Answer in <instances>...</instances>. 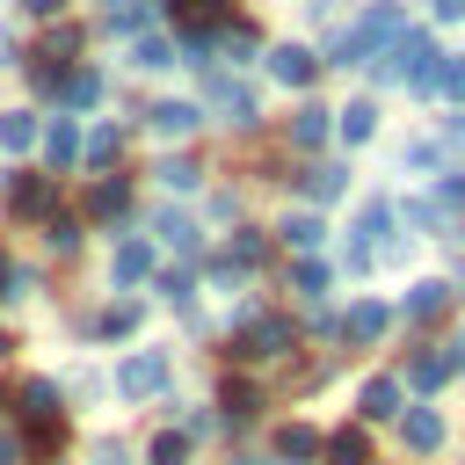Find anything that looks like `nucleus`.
<instances>
[{
    "label": "nucleus",
    "instance_id": "19",
    "mask_svg": "<svg viewBox=\"0 0 465 465\" xmlns=\"http://www.w3.org/2000/svg\"><path fill=\"white\" fill-rule=\"evenodd\" d=\"M371 131H378V102L363 94V102H349V109H341V138H349V145H363Z\"/></svg>",
    "mask_w": 465,
    "mask_h": 465
},
{
    "label": "nucleus",
    "instance_id": "22",
    "mask_svg": "<svg viewBox=\"0 0 465 465\" xmlns=\"http://www.w3.org/2000/svg\"><path fill=\"white\" fill-rule=\"evenodd\" d=\"M385 414H400V385L392 378H371L363 385V421H385Z\"/></svg>",
    "mask_w": 465,
    "mask_h": 465
},
{
    "label": "nucleus",
    "instance_id": "15",
    "mask_svg": "<svg viewBox=\"0 0 465 465\" xmlns=\"http://www.w3.org/2000/svg\"><path fill=\"white\" fill-rule=\"evenodd\" d=\"M334 131V109H320V102H305L298 116H291V145H320Z\"/></svg>",
    "mask_w": 465,
    "mask_h": 465
},
{
    "label": "nucleus",
    "instance_id": "37",
    "mask_svg": "<svg viewBox=\"0 0 465 465\" xmlns=\"http://www.w3.org/2000/svg\"><path fill=\"white\" fill-rule=\"evenodd\" d=\"M225 51H232V58H254V29L232 22V29H225Z\"/></svg>",
    "mask_w": 465,
    "mask_h": 465
},
{
    "label": "nucleus",
    "instance_id": "34",
    "mask_svg": "<svg viewBox=\"0 0 465 465\" xmlns=\"http://www.w3.org/2000/svg\"><path fill=\"white\" fill-rule=\"evenodd\" d=\"M131 327H138V305H131V298H124V305H109V312H102V334H131Z\"/></svg>",
    "mask_w": 465,
    "mask_h": 465
},
{
    "label": "nucleus",
    "instance_id": "6",
    "mask_svg": "<svg viewBox=\"0 0 465 465\" xmlns=\"http://www.w3.org/2000/svg\"><path fill=\"white\" fill-rule=\"evenodd\" d=\"M385 327H392V312H385L378 298H363V305H349V320H341V341H349V349H371Z\"/></svg>",
    "mask_w": 465,
    "mask_h": 465
},
{
    "label": "nucleus",
    "instance_id": "23",
    "mask_svg": "<svg viewBox=\"0 0 465 465\" xmlns=\"http://www.w3.org/2000/svg\"><path fill=\"white\" fill-rule=\"evenodd\" d=\"M421 87H429V94H443V102H465V58H443Z\"/></svg>",
    "mask_w": 465,
    "mask_h": 465
},
{
    "label": "nucleus",
    "instance_id": "26",
    "mask_svg": "<svg viewBox=\"0 0 465 465\" xmlns=\"http://www.w3.org/2000/svg\"><path fill=\"white\" fill-rule=\"evenodd\" d=\"M327 458H334V465H371V443H363V429H341V436H327Z\"/></svg>",
    "mask_w": 465,
    "mask_h": 465
},
{
    "label": "nucleus",
    "instance_id": "21",
    "mask_svg": "<svg viewBox=\"0 0 465 465\" xmlns=\"http://www.w3.org/2000/svg\"><path fill=\"white\" fill-rule=\"evenodd\" d=\"M138 276H153V247L145 240H124L116 247V283H138Z\"/></svg>",
    "mask_w": 465,
    "mask_h": 465
},
{
    "label": "nucleus",
    "instance_id": "3",
    "mask_svg": "<svg viewBox=\"0 0 465 465\" xmlns=\"http://www.w3.org/2000/svg\"><path fill=\"white\" fill-rule=\"evenodd\" d=\"M116 392H124V400H153V392H167V356H160V349H138V356H124V371H116Z\"/></svg>",
    "mask_w": 465,
    "mask_h": 465
},
{
    "label": "nucleus",
    "instance_id": "30",
    "mask_svg": "<svg viewBox=\"0 0 465 465\" xmlns=\"http://www.w3.org/2000/svg\"><path fill=\"white\" fill-rule=\"evenodd\" d=\"M262 254H269V232H240V240H232V254H225V262H232V269H254V262H262Z\"/></svg>",
    "mask_w": 465,
    "mask_h": 465
},
{
    "label": "nucleus",
    "instance_id": "39",
    "mask_svg": "<svg viewBox=\"0 0 465 465\" xmlns=\"http://www.w3.org/2000/svg\"><path fill=\"white\" fill-rule=\"evenodd\" d=\"M429 7H436V22H458L465 15V0H429Z\"/></svg>",
    "mask_w": 465,
    "mask_h": 465
},
{
    "label": "nucleus",
    "instance_id": "25",
    "mask_svg": "<svg viewBox=\"0 0 465 465\" xmlns=\"http://www.w3.org/2000/svg\"><path fill=\"white\" fill-rule=\"evenodd\" d=\"M283 240H291V247H298V254H312V247H320V240H327V225H320V218H312V211H298V218H283Z\"/></svg>",
    "mask_w": 465,
    "mask_h": 465
},
{
    "label": "nucleus",
    "instance_id": "46",
    "mask_svg": "<svg viewBox=\"0 0 465 465\" xmlns=\"http://www.w3.org/2000/svg\"><path fill=\"white\" fill-rule=\"evenodd\" d=\"M0 65H7V36H0Z\"/></svg>",
    "mask_w": 465,
    "mask_h": 465
},
{
    "label": "nucleus",
    "instance_id": "28",
    "mask_svg": "<svg viewBox=\"0 0 465 465\" xmlns=\"http://www.w3.org/2000/svg\"><path fill=\"white\" fill-rule=\"evenodd\" d=\"M211 102H218V109H232V124H254V102H247L232 80H211Z\"/></svg>",
    "mask_w": 465,
    "mask_h": 465
},
{
    "label": "nucleus",
    "instance_id": "44",
    "mask_svg": "<svg viewBox=\"0 0 465 465\" xmlns=\"http://www.w3.org/2000/svg\"><path fill=\"white\" fill-rule=\"evenodd\" d=\"M305 7H312V15H327V7H334V0H305Z\"/></svg>",
    "mask_w": 465,
    "mask_h": 465
},
{
    "label": "nucleus",
    "instance_id": "16",
    "mask_svg": "<svg viewBox=\"0 0 465 465\" xmlns=\"http://www.w3.org/2000/svg\"><path fill=\"white\" fill-rule=\"evenodd\" d=\"M436 312H450V283H436V276H429V283H414V291H407V320H436Z\"/></svg>",
    "mask_w": 465,
    "mask_h": 465
},
{
    "label": "nucleus",
    "instance_id": "45",
    "mask_svg": "<svg viewBox=\"0 0 465 465\" xmlns=\"http://www.w3.org/2000/svg\"><path fill=\"white\" fill-rule=\"evenodd\" d=\"M0 356H15V341H7V334H0Z\"/></svg>",
    "mask_w": 465,
    "mask_h": 465
},
{
    "label": "nucleus",
    "instance_id": "7",
    "mask_svg": "<svg viewBox=\"0 0 465 465\" xmlns=\"http://www.w3.org/2000/svg\"><path fill=\"white\" fill-rule=\"evenodd\" d=\"M283 349H291V327H283V320H254V327L240 334V349H232V356L262 363V356H283Z\"/></svg>",
    "mask_w": 465,
    "mask_h": 465
},
{
    "label": "nucleus",
    "instance_id": "43",
    "mask_svg": "<svg viewBox=\"0 0 465 465\" xmlns=\"http://www.w3.org/2000/svg\"><path fill=\"white\" fill-rule=\"evenodd\" d=\"M196 15H225V0H196Z\"/></svg>",
    "mask_w": 465,
    "mask_h": 465
},
{
    "label": "nucleus",
    "instance_id": "36",
    "mask_svg": "<svg viewBox=\"0 0 465 465\" xmlns=\"http://www.w3.org/2000/svg\"><path fill=\"white\" fill-rule=\"evenodd\" d=\"M160 182H167V189H196V182H203V174H196V167H189V160H167V167H160Z\"/></svg>",
    "mask_w": 465,
    "mask_h": 465
},
{
    "label": "nucleus",
    "instance_id": "2",
    "mask_svg": "<svg viewBox=\"0 0 465 465\" xmlns=\"http://www.w3.org/2000/svg\"><path fill=\"white\" fill-rule=\"evenodd\" d=\"M436 58H443V51H429V36H400V44L378 58V80H414V87H421V80L436 73Z\"/></svg>",
    "mask_w": 465,
    "mask_h": 465
},
{
    "label": "nucleus",
    "instance_id": "20",
    "mask_svg": "<svg viewBox=\"0 0 465 465\" xmlns=\"http://www.w3.org/2000/svg\"><path fill=\"white\" fill-rule=\"evenodd\" d=\"M124 203H131V182H124V174H109V182H94V196H87V211H94V218H116Z\"/></svg>",
    "mask_w": 465,
    "mask_h": 465
},
{
    "label": "nucleus",
    "instance_id": "40",
    "mask_svg": "<svg viewBox=\"0 0 465 465\" xmlns=\"http://www.w3.org/2000/svg\"><path fill=\"white\" fill-rule=\"evenodd\" d=\"M7 283H22V269H15V262H7V254H0V298H15V291H7Z\"/></svg>",
    "mask_w": 465,
    "mask_h": 465
},
{
    "label": "nucleus",
    "instance_id": "5",
    "mask_svg": "<svg viewBox=\"0 0 465 465\" xmlns=\"http://www.w3.org/2000/svg\"><path fill=\"white\" fill-rule=\"evenodd\" d=\"M269 73H276L283 87H312V80H320V58H312L305 44H276V51H269Z\"/></svg>",
    "mask_w": 465,
    "mask_h": 465
},
{
    "label": "nucleus",
    "instance_id": "18",
    "mask_svg": "<svg viewBox=\"0 0 465 465\" xmlns=\"http://www.w3.org/2000/svg\"><path fill=\"white\" fill-rule=\"evenodd\" d=\"M80 153H87V167H109V160L124 153V131H116V124H94V131L80 138Z\"/></svg>",
    "mask_w": 465,
    "mask_h": 465
},
{
    "label": "nucleus",
    "instance_id": "11",
    "mask_svg": "<svg viewBox=\"0 0 465 465\" xmlns=\"http://www.w3.org/2000/svg\"><path fill=\"white\" fill-rule=\"evenodd\" d=\"M400 436H407V450H436L443 443V414L436 407H407L400 414Z\"/></svg>",
    "mask_w": 465,
    "mask_h": 465
},
{
    "label": "nucleus",
    "instance_id": "12",
    "mask_svg": "<svg viewBox=\"0 0 465 465\" xmlns=\"http://www.w3.org/2000/svg\"><path fill=\"white\" fill-rule=\"evenodd\" d=\"M458 371H465V341H450L443 356H414V385H429V392H436V385H450Z\"/></svg>",
    "mask_w": 465,
    "mask_h": 465
},
{
    "label": "nucleus",
    "instance_id": "35",
    "mask_svg": "<svg viewBox=\"0 0 465 465\" xmlns=\"http://www.w3.org/2000/svg\"><path fill=\"white\" fill-rule=\"evenodd\" d=\"M153 465H189V436H160L153 443Z\"/></svg>",
    "mask_w": 465,
    "mask_h": 465
},
{
    "label": "nucleus",
    "instance_id": "13",
    "mask_svg": "<svg viewBox=\"0 0 465 465\" xmlns=\"http://www.w3.org/2000/svg\"><path fill=\"white\" fill-rule=\"evenodd\" d=\"M276 458H283V465H305V458H320V429H305V421H283V429H276Z\"/></svg>",
    "mask_w": 465,
    "mask_h": 465
},
{
    "label": "nucleus",
    "instance_id": "33",
    "mask_svg": "<svg viewBox=\"0 0 465 465\" xmlns=\"http://www.w3.org/2000/svg\"><path fill=\"white\" fill-rule=\"evenodd\" d=\"M160 240H167V247H196V232H189V218H174V211H160Z\"/></svg>",
    "mask_w": 465,
    "mask_h": 465
},
{
    "label": "nucleus",
    "instance_id": "29",
    "mask_svg": "<svg viewBox=\"0 0 465 465\" xmlns=\"http://www.w3.org/2000/svg\"><path fill=\"white\" fill-rule=\"evenodd\" d=\"M44 145H51V167H73V160H80V131H73V124H51Z\"/></svg>",
    "mask_w": 465,
    "mask_h": 465
},
{
    "label": "nucleus",
    "instance_id": "9",
    "mask_svg": "<svg viewBox=\"0 0 465 465\" xmlns=\"http://www.w3.org/2000/svg\"><path fill=\"white\" fill-rule=\"evenodd\" d=\"M298 189H305V203H341L349 196V167H305Z\"/></svg>",
    "mask_w": 465,
    "mask_h": 465
},
{
    "label": "nucleus",
    "instance_id": "41",
    "mask_svg": "<svg viewBox=\"0 0 465 465\" xmlns=\"http://www.w3.org/2000/svg\"><path fill=\"white\" fill-rule=\"evenodd\" d=\"M0 465H22V450H15V436H0Z\"/></svg>",
    "mask_w": 465,
    "mask_h": 465
},
{
    "label": "nucleus",
    "instance_id": "32",
    "mask_svg": "<svg viewBox=\"0 0 465 465\" xmlns=\"http://www.w3.org/2000/svg\"><path fill=\"white\" fill-rule=\"evenodd\" d=\"M225 414H232V421H247V414H254V385H247V378H232V385H225Z\"/></svg>",
    "mask_w": 465,
    "mask_h": 465
},
{
    "label": "nucleus",
    "instance_id": "31",
    "mask_svg": "<svg viewBox=\"0 0 465 465\" xmlns=\"http://www.w3.org/2000/svg\"><path fill=\"white\" fill-rule=\"evenodd\" d=\"M298 291H305V298H327V291H334L327 262H298Z\"/></svg>",
    "mask_w": 465,
    "mask_h": 465
},
{
    "label": "nucleus",
    "instance_id": "24",
    "mask_svg": "<svg viewBox=\"0 0 465 465\" xmlns=\"http://www.w3.org/2000/svg\"><path fill=\"white\" fill-rule=\"evenodd\" d=\"M58 94H65L73 109H94V102H102V73H65V80H58Z\"/></svg>",
    "mask_w": 465,
    "mask_h": 465
},
{
    "label": "nucleus",
    "instance_id": "14",
    "mask_svg": "<svg viewBox=\"0 0 465 465\" xmlns=\"http://www.w3.org/2000/svg\"><path fill=\"white\" fill-rule=\"evenodd\" d=\"M371 232H392V203L378 196V203H363V218H356V247H349V262H371Z\"/></svg>",
    "mask_w": 465,
    "mask_h": 465
},
{
    "label": "nucleus",
    "instance_id": "17",
    "mask_svg": "<svg viewBox=\"0 0 465 465\" xmlns=\"http://www.w3.org/2000/svg\"><path fill=\"white\" fill-rule=\"evenodd\" d=\"M36 138H44V124H36L29 109H15V116H0V145H7V153H29Z\"/></svg>",
    "mask_w": 465,
    "mask_h": 465
},
{
    "label": "nucleus",
    "instance_id": "42",
    "mask_svg": "<svg viewBox=\"0 0 465 465\" xmlns=\"http://www.w3.org/2000/svg\"><path fill=\"white\" fill-rule=\"evenodd\" d=\"M22 7H29V15H58L65 0H22Z\"/></svg>",
    "mask_w": 465,
    "mask_h": 465
},
{
    "label": "nucleus",
    "instance_id": "4",
    "mask_svg": "<svg viewBox=\"0 0 465 465\" xmlns=\"http://www.w3.org/2000/svg\"><path fill=\"white\" fill-rule=\"evenodd\" d=\"M15 407H22V429H58V385L51 378H29L15 392Z\"/></svg>",
    "mask_w": 465,
    "mask_h": 465
},
{
    "label": "nucleus",
    "instance_id": "8",
    "mask_svg": "<svg viewBox=\"0 0 465 465\" xmlns=\"http://www.w3.org/2000/svg\"><path fill=\"white\" fill-rule=\"evenodd\" d=\"M145 124H153L160 138H189L203 116H196V102H153V109H145Z\"/></svg>",
    "mask_w": 465,
    "mask_h": 465
},
{
    "label": "nucleus",
    "instance_id": "10",
    "mask_svg": "<svg viewBox=\"0 0 465 465\" xmlns=\"http://www.w3.org/2000/svg\"><path fill=\"white\" fill-rule=\"evenodd\" d=\"M7 203H15V218H51V182L22 174V182H7Z\"/></svg>",
    "mask_w": 465,
    "mask_h": 465
},
{
    "label": "nucleus",
    "instance_id": "38",
    "mask_svg": "<svg viewBox=\"0 0 465 465\" xmlns=\"http://www.w3.org/2000/svg\"><path fill=\"white\" fill-rule=\"evenodd\" d=\"M124 458H131L124 443H94V465H124Z\"/></svg>",
    "mask_w": 465,
    "mask_h": 465
},
{
    "label": "nucleus",
    "instance_id": "27",
    "mask_svg": "<svg viewBox=\"0 0 465 465\" xmlns=\"http://www.w3.org/2000/svg\"><path fill=\"white\" fill-rule=\"evenodd\" d=\"M131 65H138V73H160V65H174L167 36H138V44H131Z\"/></svg>",
    "mask_w": 465,
    "mask_h": 465
},
{
    "label": "nucleus",
    "instance_id": "1",
    "mask_svg": "<svg viewBox=\"0 0 465 465\" xmlns=\"http://www.w3.org/2000/svg\"><path fill=\"white\" fill-rule=\"evenodd\" d=\"M392 44H400V7H392V0H371V7H363V22H356L341 44H334V58H341V65H363L371 51L385 58Z\"/></svg>",
    "mask_w": 465,
    "mask_h": 465
}]
</instances>
